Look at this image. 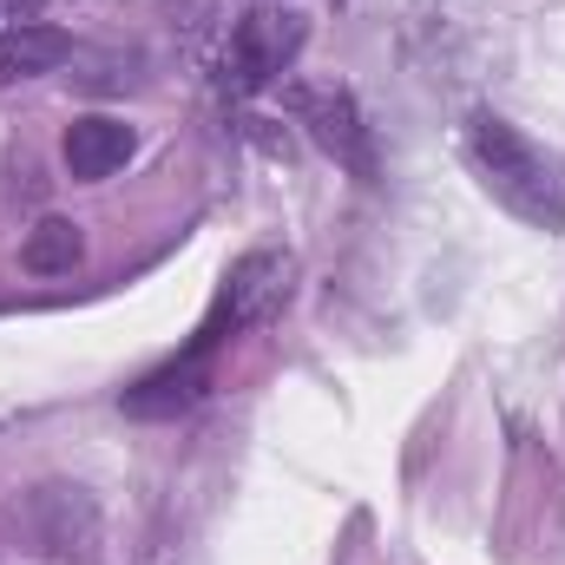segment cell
Masks as SVG:
<instances>
[{
	"instance_id": "6da1fadb",
	"label": "cell",
	"mask_w": 565,
	"mask_h": 565,
	"mask_svg": "<svg viewBox=\"0 0 565 565\" xmlns=\"http://www.w3.org/2000/svg\"><path fill=\"white\" fill-rule=\"evenodd\" d=\"M467 158H473V171L487 178V191L513 217H526L540 231H565V158L559 151H546L540 139H526L520 126H507L493 113H473Z\"/></svg>"
},
{
	"instance_id": "7a4b0ae2",
	"label": "cell",
	"mask_w": 565,
	"mask_h": 565,
	"mask_svg": "<svg viewBox=\"0 0 565 565\" xmlns=\"http://www.w3.org/2000/svg\"><path fill=\"white\" fill-rule=\"evenodd\" d=\"M302 40H309L302 13H289V7H250V13L231 26V46H224V86H231V93H264V86H277L282 73L296 66Z\"/></svg>"
},
{
	"instance_id": "3957f363",
	"label": "cell",
	"mask_w": 565,
	"mask_h": 565,
	"mask_svg": "<svg viewBox=\"0 0 565 565\" xmlns=\"http://www.w3.org/2000/svg\"><path fill=\"white\" fill-rule=\"evenodd\" d=\"M289 106L309 119V132L316 145L335 158V164H349L355 178H375V151H369V126H362V113H355V99L349 93H289Z\"/></svg>"
},
{
	"instance_id": "277c9868",
	"label": "cell",
	"mask_w": 565,
	"mask_h": 565,
	"mask_svg": "<svg viewBox=\"0 0 565 565\" xmlns=\"http://www.w3.org/2000/svg\"><path fill=\"white\" fill-rule=\"evenodd\" d=\"M282 296V257L270 250H257V257H244L231 282H224V302H217V316L204 322V342L198 349H211V342H224V329H244V322H257L270 302Z\"/></svg>"
},
{
	"instance_id": "5b68a950",
	"label": "cell",
	"mask_w": 565,
	"mask_h": 565,
	"mask_svg": "<svg viewBox=\"0 0 565 565\" xmlns=\"http://www.w3.org/2000/svg\"><path fill=\"white\" fill-rule=\"evenodd\" d=\"M132 151H139L132 126H126V119H106V113H93V119H73V126H66V139H60V158H66V171H73L79 184H99V178H113V171H119Z\"/></svg>"
},
{
	"instance_id": "8992f818",
	"label": "cell",
	"mask_w": 565,
	"mask_h": 565,
	"mask_svg": "<svg viewBox=\"0 0 565 565\" xmlns=\"http://www.w3.org/2000/svg\"><path fill=\"white\" fill-rule=\"evenodd\" d=\"M73 53V40L46 20H20V26H0V93L20 86V79H40L53 73L60 60Z\"/></svg>"
},
{
	"instance_id": "52a82bcc",
	"label": "cell",
	"mask_w": 565,
	"mask_h": 565,
	"mask_svg": "<svg viewBox=\"0 0 565 565\" xmlns=\"http://www.w3.org/2000/svg\"><path fill=\"white\" fill-rule=\"evenodd\" d=\"M79 257H86V237L73 217H40L20 244V270H33V277H73Z\"/></svg>"
},
{
	"instance_id": "ba28073f",
	"label": "cell",
	"mask_w": 565,
	"mask_h": 565,
	"mask_svg": "<svg viewBox=\"0 0 565 565\" xmlns=\"http://www.w3.org/2000/svg\"><path fill=\"white\" fill-rule=\"evenodd\" d=\"M198 395H204V369H198V355H191L184 369H164V375H151V382H145L126 408H132V415H171V408H191Z\"/></svg>"
},
{
	"instance_id": "9c48e42d",
	"label": "cell",
	"mask_w": 565,
	"mask_h": 565,
	"mask_svg": "<svg viewBox=\"0 0 565 565\" xmlns=\"http://www.w3.org/2000/svg\"><path fill=\"white\" fill-rule=\"evenodd\" d=\"M0 13H7V0H0Z\"/></svg>"
}]
</instances>
